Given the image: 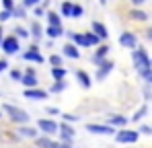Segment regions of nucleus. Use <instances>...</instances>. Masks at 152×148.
<instances>
[{"label":"nucleus","instance_id":"nucleus-1","mask_svg":"<svg viewBox=\"0 0 152 148\" xmlns=\"http://www.w3.org/2000/svg\"><path fill=\"white\" fill-rule=\"evenodd\" d=\"M2 111H4V117L12 125H25V123H31V115L29 111L19 107V105H12V103H2Z\"/></svg>","mask_w":152,"mask_h":148},{"label":"nucleus","instance_id":"nucleus-2","mask_svg":"<svg viewBox=\"0 0 152 148\" xmlns=\"http://www.w3.org/2000/svg\"><path fill=\"white\" fill-rule=\"evenodd\" d=\"M150 53L146 51V48H136L132 49V66H134V70H136V74L138 72H144V70H148V68H152L150 66Z\"/></svg>","mask_w":152,"mask_h":148},{"label":"nucleus","instance_id":"nucleus-3","mask_svg":"<svg viewBox=\"0 0 152 148\" xmlns=\"http://www.w3.org/2000/svg\"><path fill=\"white\" fill-rule=\"evenodd\" d=\"M140 132H138V127H121V130H117V134L113 136V140H115V144H138V140H140Z\"/></svg>","mask_w":152,"mask_h":148},{"label":"nucleus","instance_id":"nucleus-4","mask_svg":"<svg viewBox=\"0 0 152 148\" xmlns=\"http://www.w3.org/2000/svg\"><path fill=\"white\" fill-rule=\"evenodd\" d=\"M35 125H37V130L43 134V136H58V132H60V122L58 119H53V117H39L37 122H35Z\"/></svg>","mask_w":152,"mask_h":148},{"label":"nucleus","instance_id":"nucleus-5","mask_svg":"<svg viewBox=\"0 0 152 148\" xmlns=\"http://www.w3.org/2000/svg\"><path fill=\"white\" fill-rule=\"evenodd\" d=\"M0 49H2L4 58H8V56H17V53L21 51V39H19L15 33H10V35L4 37V41H2Z\"/></svg>","mask_w":152,"mask_h":148},{"label":"nucleus","instance_id":"nucleus-6","mask_svg":"<svg viewBox=\"0 0 152 148\" xmlns=\"http://www.w3.org/2000/svg\"><path fill=\"white\" fill-rule=\"evenodd\" d=\"M84 130L88 132V134H93V136H115L117 134V130L115 127H111L109 123H105V122H91V123H86L84 125Z\"/></svg>","mask_w":152,"mask_h":148},{"label":"nucleus","instance_id":"nucleus-7","mask_svg":"<svg viewBox=\"0 0 152 148\" xmlns=\"http://www.w3.org/2000/svg\"><path fill=\"white\" fill-rule=\"evenodd\" d=\"M21 58H23L25 62H31V64H43V62H45V56L41 53L39 43H35V41H33V43L21 53Z\"/></svg>","mask_w":152,"mask_h":148},{"label":"nucleus","instance_id":"nucleus-8","mask_svg":"<svg viewBox=\"0 0 152 148\" xmlns=\"http://www.w3.org/2000/svg\"><path fill=\"white\" fill-rule=\"evenodd\" d=\"M115 70V62L111 60V58H107V60H103L101 64L97 66V70H95V82H103V80H107V76Z\"/></svg>","mask_w":152,"mask_h":148},{"label":"nucleus","instance_id":"nucleus-9","mask_svg":"<svg viewBox=\"0 0 152 148\" xmlns=\"http://www.w3.org/2000/svg\"><path fill=\"white\" fill-rule=\"evenodd\" d=\"M117 43H119L121 48H126V49H136V48H140V39H138V35H136L134 31H127V29L119 33Z\"/></svg>","mask_w":152,"mask_h":148},{"label":"nucleus","instance_id":"nucleus-10","mask_svg":"<svg viewBox=\"0 0 152 148\" xmlns=\"http://www.w3.org/2000/svg\"><path fill=\"white\" fill-rule=\"evenodd\" d=\"M15 132L19 134V138L21 140H35V138H39L41 136V132L37 130V125H31V123H25V125H15Z\"/></svg>","mask_w":152,"mask_h":148},{"label":"nucleus","instance_id":"nucleus-11","mask_svg":"<svg viewBox=\"0 0 152 148\" xmlns=\"http://www.w3.org/2000/svg\"><path fill=\"white\" fill-rule=\"evenodd\" d=\"M58 140L60 142H68V144H74L76 140V130L72 123L60 122V132H58Z\"/></svg>","mask_w":152,"mask_h":148},{"label":"nucleus","instance_id":"nucleus-12","mask_svg":"<svg viewBox=\"0 0 152 148\" xmlns=\"http://www.w3.org/2000/svg\"><path fill=\"white\" fill-rule=\"evenodd\" d=\"M21 86L23 89H37L39 86V76H37L35 66H27L25 68V76L21 80Z\"/></svg>","mask_w":152,"mask_h":148},{"label":"nucleus","instance_id":"nucleus-13","mask_svg":"<svg viewBox=\"0 0 152 148\" xmlns=\"http://www.w3.org/2000/svg\"><path fill=\"white\" fill-rule=\"evenodd\" d=\"M109 51H111V48H109V43H105V41H103L99 48H95V51L91 53V62H93V66H99L103 60H107V58H109Z\"/></svg>","mask_w":152,"mask_h":148},{"label":"nucleus","instance_id":"nucleus-14","mask_svg":"<svg viewBox=\"0 0 152 148\" xmlns=\"http://www.w3.org/2000/svg\"><path fill=\"white\" fill-rule=\"evenodd\" d=\"M105 123H109V125L115 127V130H121V127H127V125H129V117L121 115V113H109V115L105 117Z\"/></svg>","mask_w":152,"mask_h":148},{"label":"nucleus","instance_id":"nucleus-15","mask_svg":"<svg viewBox=\"0 0 152 148\" xmlns=\"http://www.w3.org/2000/svg\"><path fill=\"white\" fill-rule=\"evenodd\" d=\"M74 78H76V82H78L84 91H88V89L93 86V82H95V78L86 72L84 68H76V70H74Z\"/></svg>","mask_w":152,"mask_h":148},{"label":"nucleus","instance_id":"nucleus-16","mask_svg":"<svg viewBox=\"0 0 152 148\" xmlns=\"http://www.w3.org/2000/svg\"><path fill=\"white\" fill-rule=\"evenodd\" d=\"M23 97L29 99V101H45L50 97V91L37 86V89H23Z\"/></svg>","mask_w":152,"mask_h":148},{"label":"nucleus","instance_id":"nucleus-17","mask_svg":"<svg viewBox=\"0 0 152 148\" xmlns=\"http://www.w3.org/2000/svg\"><path fill=\"white\" fill-rule=\"evenodd\" d=\"M127 19L134 21V23H148V21H150V15H148L144 8H136V6H132V8L127 10Z\"/></svg>","mask_w":152,"mask_h":148},{"label":"nucleus","instance_id":"nucleus-18","mask_svg":"<svg viewBox=\"0 0 152 148\" xmlns=\"http://www.w3.org/2000/svg\"><path fill=\"white\" fill-rule=\"evenodd\" d=\"M29 31H31V39H33L35 43H39V41L45 37V27L39 23L37 19H35V21H31V25H29Z\"/></svg>","mask_w":152,"mask_h":148},{"label":"nucleus","instance_id":"nucleus-19","mask_svg":"<svg viewBox=\"0 0 152 148\" xmlns=\"http://www.w3.org/2000/svg\"><path fill=\"white\" fill-rule=\"evenodd\" d=\"M60 53H62L64 58H68V60H80V56H82V53H80V48L74 45L72 41H66Z\"/></svg>","mask_w":152,"mask_h":148},{"label":"nucleus","instance_id":"nucleus-20","mask_svg":"<svg viewBox=\"0 0 152 148\" xmlns=\"http://www.w3.org/2000/svg\"><path fill=\"white\" fill-rule=\"evenodd\" d=\"M148 115H150V107H148V103H142V105L134 111V115L129 117V123H142Z\"/></svg>","mask_w":152,"mask_h":148},{"label":"nucleus","instance_id":"nucleus-21","mask_svg":"<svg viewBox=\"0 0 152 148\" xmlns=\"http://www.w3.org/2000/svg\"><path fill=\"white\" fill-rule=\"evenodd\" d=\"M66 37H68V41H72V43L78 45L80 49L88 48V45H86V37H84V33H78V31H66Z\"/></svg>","mask_w":152,"mask_h":148},{"label":"nucleus","instance_id":"nucleus-22","mask_svg":"<svg viewBox=\"0 0 152 148\" xmlns=\"http://www.w3.org/2000/svg\"><path fill=\"white\" fill-rule=\"evenodd\" d=\"M91 31L97 33V35L101 37V41H107V39H109V29H107V25L101 23V21H93V23H91Z\"/></svg>","mask_w":152,"mask_h":148},{"label":"nucleus","instance_id":"nucleus-23","mask_svg":"<svg viewBox=\"0 0 152 148\" xmlns=\"http://www.w3.org/2000/svg\"><path fill=\"white\" fill-rule=\"evenodd\" d=\"M56 144H58V140H53L51 136H43V134L33 140V146L35 148H56Z\"/></svg>","mask_w":152,"mask_h":148},{"label":"nucleus","instance_id":"nucleus-24","mask_svg":"<svg viewBox=\"0 0 152 148\" xmlns=\"http://www.w3.org/2000/svg\"><path fill=\"white\" fill-rule=\"evenodd\" d=\"M50 76L51 80H66L68 78V68L66 66H53V68H50Z\"/></svg>","mask_w":152,"mask_h":148},{"label":"nucleus","instance_id":"nucleus-25","mask_svg":"<svg viewBox=\"0 0 152 148\" xmlns=\"http://www.w3.org/2000/svg\"><path fill=\"white\" fill-rule=\"evenodd\" d=\"M66 89H68V82L66 80H53L48 91H50V95H62Z\"/></svg>","mask_w":152,"mask_h":148},{"label":"nucleus","instance_id":"nucleus-26","mask_svg":"<svg viewBox=\"0 0 152 148\" xmlns=\"http://www.w3.org/2000/svg\"><path fill=\"white\" fill-rule=\"evenodd\" d=\"M62 35H66V31H64V27H51V25H48L45 27V37L48 39H58V37H62Z\"/></svg>","mask_w":152,"mask_h":148},{"label":"nucleus","instance_id":"nucleus-27","mask_svg":"<svg viewBox=\"0 0 152 148\" xmlns=\"http://www.w3.org/2000/svg\"><path fill=\"white\" fill-rule=\"evenodd\" d=\"M72 8H74V2L72 0H62L60 4V15L64 19H72Z\"/></svg>","mask_w":152,"mask_h":148},{"label":"nucleus","instance_id":"nucleus-28","mask_svg":"<svg viewBox=\"0 0 152 148\" xmlns=\"http://www.w3.org/2000/svg\"><path fill=\"white\" fill-rule=\"evenodd\" d=\"M45 19H48V25H51V27H64L62 25V15L56 12V10H48Z\"/></svg>","mask_w":152,"mask_h":148},{"label":"nucleus","instance_id":"nucleus-29","mask_svg":"<svg viewBox=\"0 0 152 148\" xmlns=\"http://www.w3.org/2000/svg\"><path fill=\"white\" fill-rule=\"evenodd\" d=\"M84 37H86V45H88V48H99L103 43L101 37H99L97 33H93V31H84Z\"/></svg>","mask_w":152,"mask_h":148},{"label":"nucleus","instance_id":"nucleus-30","mask_svg":"<svg viewBox=\"0 0 152 148\" xmlns=\"http://www.w3.org/2000/svg\"><path fill=\"white\" fill-rule=\"evenodd\" d=\"M12 33H15L19 39H31V31H29V27H23V25H17V27L12 29Z\"/></svg>","mask_w":152,"mask_h":148},{"label":"nucleus","instance_id":"nucleus-31","mask_svg":"<svg viewBox=\"0 0 152 148\" xmlns=\"http://www.w3.org/2000/svg\"><path fill=\"white\" fill-rule=\"evenodd\" d=\"M64 56L62 53H50V58H48V62H50V68H53V66H64Z\"/></svg>","mask_w":152,"mask_h":148},{"label":"nucleus","instance_id":"nucleus-32","mask_svg":"<svg viewBox=\"0 0 152 148\" xmlns=\"http://www.w3.org/2000/svg\"><path fill=\"white\" fill-rule=\"evenodd\" d=\"M8 76H10L12 82H19V84H21V80H23V76H25V70H21V68H10V70H8Z\"/></svg>","mask_w":152,"mask_h":148},{"label":"nucleus","instance_id":"nucleus-33","mask_svg":"<svg viewBox=\"0 0 152 148\" xmlns=\"http://www.w3.org/2000/svg\"><path fill=\"white\" fill-rule=\"evenodd\" d=\"M12 19H19V21L27 19V8L23 6V4H17V6H15V10H12Z\"/></svg>","mask_w":152,"mask_h":148},{"label":"nucleus","instance_id":"nucleus-34","mask_svg":"<svg viewBox=\"0 0 152 148\" xmlns=\"http://www.w3.org/2000/svg\"><path fill=\"white\" fill-rule=\"evenodd\" d=\"M138 76H140V80H142L144 84H148V86H152V68H148V70H144V72H138Z\"/></svg>","mask_w":152,"mask_h":148},{"label":"nucleus","instance_id":"nucleus-35","mask_svg":"<svg viewBox=\"0 0 152 148\" xmlns=\"http://www.w3.org/2000/svg\"><path fill=\"white\" fill-rule=\"evenodd\" d=\"M62 122H66V123H72L74 125L76 122H80V115H76V113H62Z\"/></svg>","mask_w":152,"mask_h":148},{"label":"nucleus","instance_id":"nucleus-36","mask_svg":"<svg viewBox=\"0 0 152 148\" xmlns=\"http://www.w3.org/2000/svg\"><path fill=\"white\" fill-rule=\"evenodd\" d=\"M142 99H144V103H150L152 105V86H148V84L142 86Z\"/></svg>","mask_w":152,"mask_h":148},{"label":"nucleus","instance_id":"nucleus-37","mask_svg":"<svg viewBox=\"0 0 152 148\" xmlns=\"http://www.w3.org/2000/svg\"><path fill=\"white\" fill-rule=\"evenodd\" d=\"M45 15H48V8H43V6H41V4H39V6H35V8H33V17H35V19H37V21H39V19H41V17H45Z\"/></svg>","mask_w":152,"mask_h":148},{"label":"nucleus","instance_id":"nucleus-38","mask_svg":"<svg viewBox=\"0 0 152 148\" xmlns=\"http://www.w3.org/2000/svg\"><path fill=\"white\" fill-rule=\"evenodd\" d=\"M82 15H84V8H82V4L74 2V8H72V19H80Z\"/></svg>","mask_w":152,"mask_h":148},{"label":"nucleus","instance_id":"nucleus-39","mask_svg":"<svg viewBox=\"0 0 152 148\" xmlns=\"http://www.w3.org/2000/svg\"><path fill=\"white\" fill-rule=\"evenodd\" d=\"M138 132H140L142 136H152V125H148V123H140V125H138Z\"/></svg>","mask_w":152,"mask_h":148},{"label":"nucleus","instance_id":"nucleus-40","mask_svg":"<svg viewBox=\"0 0 152 148\" xmlns=\"http://www.w3.org/2000/svg\"><path fill=\"white\" fill-rule=\"evenodd\" d=\"M45 113H48L50 117H56V115H62L60 107H56V105H48V107H45Z\"/></svg>","mask_w":152,"mask_h":148},{"label":"nucleus","instance_id":"nucleus-41","mask_svg":"<svg viewBox=\"0 0 152 148\" xmlns=\"http://www.w3.org/2000/svg\"><path fill=\"white\" fill-rule=\"evenodd\" d=\"M10 19H12V10H4L2 8L0 10V25H4L6 21H10Z\"/></svg>","mask_w":152,"mask_h":148},{"label":"nucleus","instance_id":"nucleus-42","mask_svg":"<svg viewBox=\"0 0 152 148\" xmlns=\"http://www.w3.org/2000/svg\"><path fill=\"white\" fill-rule=\"evenodd\" d=\"M43 0H21V4L25 6V8H35V6H39Z\"/></svg>","mask_w":152,"mask_h":148},{"label":"nucleus","instance_id":"nucleus-43","mask_svg":"<svg viewBox=\"0 0 152 148\" xmlns=\"http://www.w3.org/2000/svg\"><path fill=\"white\" fill-rule=\"evenodd\" d=\"M15 6H17L15 0H2V8L4 10H15Z\"/></svg>","mask_w":152,"mask_h":148},{"label":"nucleus","instance_id":"nucleus-44","mask_svg":"<svg viewBox=\"0 0 152 148\" xmlns=\"http://www.w3.org/2000/svg\"><path fill=\"white\" fill-rule=\"evenodd\" d=\"M6 70H10V64H8V60H6V58H0V74L6 72Z\"/></svg>","mask_w":152,"mask_h":148},{"label":"nucleus","instance_id":"nucleus-45","mask_svg":"<svg viewBox=\"0 0 152 148\" xmlns=\"http://www.w3.org/2000/svg\"><path fill=\"white\" fill-rule=\"evenodd\" d=\"M127 2H129L132 6H136V8H142V6H144L148 0H127Z\"/></svg>","mask_w":152,"mask_h":148},{"label":"nucleus","instance_id":"nucleus-46","mask_svg":"<svg viewBox=\"0 0 152 148\" xmlns=\"http://www.w3.org/2000/svg\"><path fill=\"white\" fill-rule=\"evenodd\" d=\"M144 37H146V39L152 43V25H148V27L144 29Z\"/></svg>","mask_w":152,"mask_h":148},{"label":"nucleus","instance_id":"nucleus-47","mask_svg":"<svg viewBox=\"0 0 152 148\" xmlns=\"http://www.w3.org/2000/svg\"><path fill=\"white\" fill-rule=\"evenodd\" d=\"M56 148H74V144H68V142H60V140H58Z\"/></svg>","mask_w":152,"mask_h":148},{"label":"nucleus","instance_id":"nucleus-48","mask_svg":"<svg viewBox=\"0 0 152 148\" xmlns=\"http://www.w3.org/2000/svg\"><path fill=\"white\" fill-rule=\"evenodd\" d=\"M4 37H6V35H4V29H2V25H0V45H2V41H4Z\"/></svg>","mask_w":152,"mask_h":148},{"label":"nucleus","instance_id":"nucleus-49","mask_svg":"<svg viewBox=\"0 0 152 148\" xmlns=\"http://www.w3.org/2000/svg\"><path fill=\"white\" fill-rule=\"evenodd\" d=\"M4 140H6V134H4V132H2V130H0V144H2V142H4Z\"/></svg>","mask_w":152,"mask_h":148},{"label":"nucleus","instance_id":"nucleus-50","mask_svg":"<svg viewBox=\"0 0 152 148\" xmlns=\"http://www.w3.org/2000/svg\"><path fill=\"white\" fill-rule=\"evenodd\" d=\"M2 117H4V111H2V107H0V122H2Z\"/></svg>","mask_w":152,"mask_h":148},{"label":"nucleus","instance_id":"nucleus-51","mask_svg":"<svg viewBox=\"0 0 152 148\" xmlns=\"http://www.w3.org/2000/svg\"><path fill=\"white\" fill-rule=\"evenodd\" d=\"M99 2H101V4H107V2H109V0H99Z\"/></svg>","mask_w":152,"mask_h":148},{"label":"nucleus","instance_id":"nucleus-52","mask_svg":"<svg viewBox=\"0 0 152 148\" xmlns=\"http://www.w3.org/2000/svg\"><path fill=\"white\" fill-rule=\"evenodd\" d=\"M10 148H21V146H10Z\"/></svg>","mask_w":152,"mask_h":148},{"label":"nucleus","instance_id":"nucleus-53","mask_svg":"<svg viewBox=\"0 0 152 148\" xmlns=\"http://www.w3.org/2000/svg\"><path fill=\"white\" fill-rule=\"evenodd\" d=\"M150 66H152V60H150Z\"/></svg>","mask_w":152,"mask_h":148}]
</instances>
